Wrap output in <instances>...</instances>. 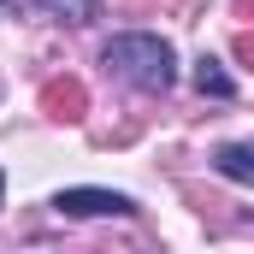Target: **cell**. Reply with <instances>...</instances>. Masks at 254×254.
<instances>
[{
	"label": "cell",
	"instance_id": "obj_1",
	"mask_svg": "<svg viewBox=\"0 0 254 254\" xmlns=\"http://www.w3.org/2000/svg\"><path fill=\"white\" fill-rule=\"evenodd\" d=\"M101 65H107L119 83L142 89V95H166V89L178 83V54H172V42L154 36V30H119V36H107Z\"/></svg>",
	"mask_w": 254,
	"mask_h": 254
},
{
	"label": "cell",
	"instance_id": "obj_2",
	"mask_svg": "<svg viewBox=\"0 0 254 254\" xmlns=\"http://www.w3.org/2000/svg\"><path fill=\"white\" fill-rule=\"evenodd\" d=\"M54 213H65V219H136L142 207L125 190H89V184H77V190L54 195Z\"/></svg>",
	"mask_w": 254,
	"mask_h": 254
},
{
	"label": "cell",
	"instance_id": "obj_3",
	"mask_svg": "<svg viewBox=\"0 0 254 254\" xmlns=\"http://www.w3.org/2000/svg\"><path fill=\"white\" fill-rule=\"evenodd\" d=\"M190 83H195V89H201V95H207V101H237V77H231L225 65L213 60V54H201V60H195Z\"/></svg>",
	"mask_w": 254,
	"mask_h": 254
},
{
	"label": "cell",
	"instance_id": "obj_4",
	"mask_svg": "<svg viewBox=\"0 0 254 254\" xmlns=\"http://www.w3.org/2000/svg\"><path fill=\"white\" fill-rule=\"evenodd\" d=\"M213 172L231 184H254V142H225L213 148Z\"/></svg>",
	"mask_w": 254,
	"mask_h": 254
},
{
	"label": "cell",
	"instance_id": "obj_5",
	"mask_svg": "<svg viewBox=\"0 0 254 254\" xmlns=\"http://www.w3.org/2000/svg\"><path fill=\"white\" fill-rule=\"evenodd\" d=\"M48 18H60V24H95L101 18V0H36Z\"/></svg>",
	"mask_w": 254,
	"mask_h": 254
},
{
	"label": "cell",
	"instance_id": "obj_6",
	"mask_svg": "<svg viewBox=\"0 0 254 254\" xmlns=\"http://www.w3.org/2000/svg\"><path fill=\"white\" fill-rule=\"evenodd\" d=\"M0 195H6V172H0Z\"/></svg>",
	"mask_w": 254,
	"mask_h": 254
}]
</instances>
